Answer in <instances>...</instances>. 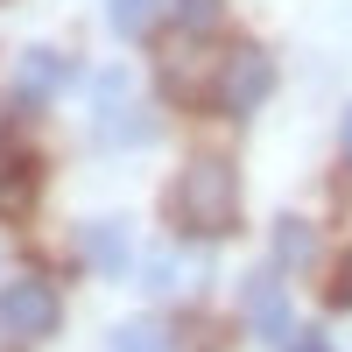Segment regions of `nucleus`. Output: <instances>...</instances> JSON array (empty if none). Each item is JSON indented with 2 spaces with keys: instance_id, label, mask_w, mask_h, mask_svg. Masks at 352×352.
<instances>
[{
  "instance_id": "obj_1",
  "label": "nucleus",
  "mask_w": 352,
  "mask_h": 352,
  "mask_svg": "<svg viewBox=\"0 0 352 352\" xmlns=\"http://www.w3.org/2000/svg\"><path fill=\"white\" fill-rule=\"evenodd\" d=\"M240 219V176L226 155H190L169 184V226L190 232V240H219Z\"/></svg>"
},
{
  "instance_id": "obj_15",
  "label": "nucleus",
  "mask_w": 352,
  "mask_h": 352,
  "mask_svg": "<svg viewBox=\"0 0 352 352\" xmlns=\"http://www.w3.org/2000/svg\"><path fill=\"white\" fill-rule=\"evenodd\" d=\"M289 352H331L324 338H296V345H289Z\"/></svg>"
},
{
  "instance_id": "obj_6",
  "label": "nucleus",
  "mask_w": 352,
  "mask_h": 352,
  "mask_svg": "<svg viewBox=\"0 0 352 352\" xmlns=\"http://www.w3.org/2000/svg\"><path fill=\"white\" fill-rule=\"evenodd\" d=\"M78 247L99 275H120L127 268V219H85L78 226Z\"/></svg>"
},
{
  "instance_id": "obj_14",
  "label": "nucleus",
  "mask_w": 352,
  "mask_h": 352,
  "mask_svg": "<svg viewBox=\"0 0 352 352\" xmlns=\"http://www.w3.org/2000/svg\"><path fill=\"white\" fill-rule=\"evenodd\" d=\"M331 310H352V254L338 261V275H331Z\"/></svg>"
},
{
  "instance_id": "obj_8",
  "label": "nucleus",
  "mask_w": 352,
  "mask_h": 352,
  "mask_svg": "<svg viewBox=\"0 0 352 352\" xmlns=\"http://www.w3.org/2000/svg\"><path fill=\"white\" fill-rule=\"evenodd\" d=\"M310 254H317V226L282 212V219H275V268L296 275V268H310Z\"/></svg>"
},
{
  "instance_id": "obj_9",
  "label": "nucleus",
  "mask_w": 352,
  "mask_h": 352,
  "mask_svg": "<svg viewBox=\"0 0 352 352\" xmlns=\"http://www.w3.org/2000/svg\"><path fill=\"white\" fill-rule=\"evenodd\" d=\"M106 352H176L169 324H155V317H127V324H113Z\"/></svg>"
},
{
  "instance_id": "obj_13",
  "label": "nucleus",
  "mask_w": 352,
  "mask_h": 352,
  "mask_svg": "<svg viewBox=\"0 0 352 352\" xmlns=\"http://www.w3.org/2000/svg\"><path fill=\"white\" fill-rule=\"evenodd\" d=\"M92 99L113 113V106H127V71H99V85H92Z\"/></svg>"
},
{
  "instance_id": "obj_16",
  "label": "nucleus",
  "mask_w": 352,
  "mask_h": 352,
  "mask_svg": "<svg viewBox=\"0 0 352 352\" xmlns=\"http://www.w3.org/2000/svg\"><path fill=\"white\" fill-rule=\"evenodd\" d=\"M345 155H352V113H345Z\"/></svg>"
},
{
  "instance_id": "obj_7",
  "label": "nucleus",
  "mask_w": 352,
  "mask_h": 352,
  "mask_svg": "<svg viewBox=\"0 0 352 352\" xmlns=\"http://www.w3.org/2000/svg\"><path fill=\"white\" fill-rule=\"evenodd\" d=\"M36 162H28L21 148H8V141H0V219H21L28 204H36Z\"/></svg>"
},
{
  "instance_id": "obj_12",
  "label": "nucleus",
  "mask_w": 352,
  "mask_h": 352,
  "mask_svg": "<svg viewBox=\"0 0 352 352\" xmlns=\"http://www.w3.org/2000/svg\"><path fill=\"white\" fill-rule=\"evenodd\" d=\"M176 28L197 43V36H212L219 28V0H176Z\"/></svg>"
},
{
  "instance_id": "obj_11",
  "label": "nucleus",
  "mask_w": 352,
  "mask_h": 352,
  "mask_svg": "<svg viewBox=\"0 0 352 352\" xmlns=\"http://www.w3.org/2000/svg\"><path fill=\"white\" fill-rule=\"evenodd\" d=\"M190 282H197V268H190L184 254H155V261H148V289H155V296H169V289H190Z\"/></svg>"
},
{
  "instance_id": "obj_3",
  "label": "nucleus",
  "mask_w": 352,
  "mask_h": 352,
  "mask_svg": "<svg viewBox=\"0 0 352 352\" xmlns=\"http://www.w3.org/2000/svg\"><path fill=\"white\" fill-rule=\"evenodd\" d=\"M56 331V289L43 275H14L0 289V338H50Z\"/></svg>"
},
{
  "instance_id": "obj_4",
  "label": "nucleus",
  "mask_w": 352,
  "mask_h": 352,
  "mask_svg": "<svg viewBox=\"0 0 352 352\" xmlns=\"http://www.w3.org/2000/svg\"><path fill=\"white\" fill-rule=\"evenodd\" d=\"M247 324L268 338V345H282L289 338V310H282V268H254L247 275Z\"/></svg>"
},
{
  "instance_id": "obj_10",
  "label": "nucleus",
  "mask_w": 352,
  "mask_h": 352,
  "mask_svg": "<svg viewBox=\"0 0 352 352\" xmlns=\"http://www.w3.org/2000/svg\"><path fill=\"white\" fill-rule=\"evenodd\" d=\"M162 21V0H106V28L113 36H148Z\"/></svg>"
},
{
  "instance_id": "obj_2",
  "label": "nucleus",
  "mask_w": 352,
  "mask_h": 352,
  "mask_svg": "<svg viewBox=\"0 0 352 352\" xmlns=\"http://www.w3.org/2000/svg\"><path fill=\"white\" fill-rule=\"evenodd\" d=\"M268 92H275V56L261 50V43H232V50L219 56V85H212V99H219L226 113H254Z\"/></svg>"
},
{
  "instance_id": "obj_5",
  "label": "nucleus",
  "mask_w": 352,
  "mask_h": 352,
  "mask_svg": "<svg viewBox=\"0 0 352 352\" xmlns=\"http://www.w3.org/2000/svg\"><path fill=\"white\" fill-rule=\"evenodd\" d=\"M64 78H71V64H64V50H50V43H36V50H21V56H14V92H21L28 106L50 99Z\"/></svg>"
}]
</instances>
